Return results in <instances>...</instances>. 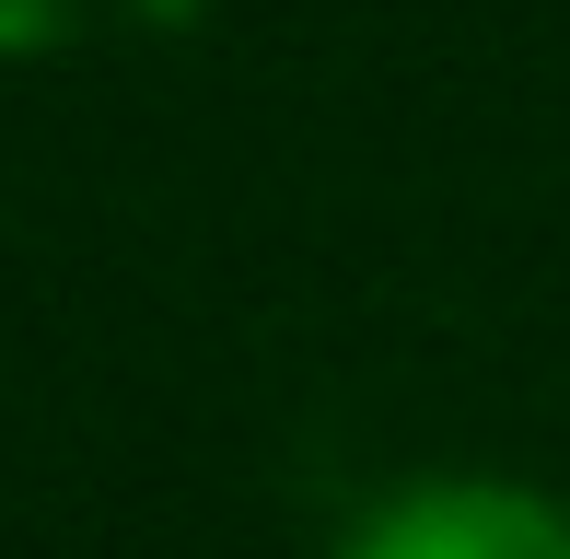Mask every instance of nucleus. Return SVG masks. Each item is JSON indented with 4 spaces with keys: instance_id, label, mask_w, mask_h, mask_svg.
Returning a JSON list of instances; mask_svg holds the SVG:
<instances>
[{
    "instance_id": "nucleus-1",
    "label": "nucleus",
    "mask_w": 570,
    "mask_h": 559,
    "mask_svg": "<svg viewBox=\"0 0 570 559\" xmlns=\"http://www.w3.org/2000/svg\"><path fill=\"white\" fill-rule=\"evenodd\" d=\"M326 559H570V501L501 467H431L373 490Z\"/></svg>"
},
{
    "instance_id": "nucleus-2",
    "label": "nucleus",
    "mask_w": 570,
    "mask_h": 559,
    "mask_svg": "<svg viewBox=\"0 0 570 559\" xmlns=\"http://www.w3.org/2000/svg\"><path fill=\"white\" fill-rule=\"evenodd\" d=\"M82 36V0H0V59H47Z\"/></svg>"
}]
</instances>
